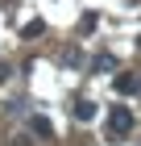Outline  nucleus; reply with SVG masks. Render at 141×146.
Returning <instances> with one entry per match:
<instances>
[{
	"label": "nucleus",
	"mask_w": 141,
	"mask_h": 146,
	"mask_svg": "<svg viewBox=\"0 0 141 146\" xmlns=\"http://www.w3.org/2000/svg\"><path fill=\"white\" fill-rule=\"evenodd\" d=\"M133 129V113L125 109V104H112V113H108V138H125Z\"/></svg>",
	"instance_id": "f257e3e1"
},
{
	"label": "nucleus",
	"mask_w": 141,
	"mask_h": 146,
	"mask_svg": "<svg viewBox=\"0 0 141 146\" xmlns=\"http://www.w3.org/2000/svg\"><path fill=\"white\" fill-rule=\"evenodd\" d=\"M116 92H120V96H133V92H141V79L125 71V75H116Z\"/></svg>",
	"instance_id": "f03ea898"
},
{
	"label": "nucleus",
	"mask_w": 141,
	"mask_h": 146,
	"mask_svg": "<svg viewBox=\"0 0 141 146\" xmlns=\"http://www.w3.org/2000/svg\"><path fill=\"white\" fill-rule=\"evenodd\" d=\"M29 129H33V134H37V138H54V125L46 121L42 113H37V117H29Z\"/></svg>",
	"instance_id": "7ed1b4c3"
},
{
	"label": "nucleus",
	"mask_w": 141,
	"mask_h": 146,
	"mask_svg": "<svg viewBox=\"0 0 141 146\" xmlns=\"http://www.w3.org/2000/svg\"><path fill=\"white\" fill-rule=\"evenodd\" d=\"M71 113H75V121H91V117H96V104H91V100H79Z\"/></svg>",
	"instance_id": "20e7f679"
},
{
	"label": "nucleus",
	"mask_w": 141,
	"mask_h": 146,
	"mask_svg": "<svg viewBox=\"0 0 141 146\" xmlns=\"http://www.w3.org/2000/svg\"><path fill=\"white\" fill-rule=\"evenodd\" d=\"M91 67H96V71H112V67H116V58L104 50V54H96V58H91Z\"/></svg>",
	"instance_id": "39448f33"
},
{
	"label": "nucleus",
	"mask_w": 141,
	"mask_h": 146,
	"mask_svg": "<svg viewBox=\"0 0 141 146\" xmlns=\"http://www.w3.org/2000/svg\"><path fill=\"white\" fill-rule=\"evenodd\" d=\"M42 29H46V21H29V25H25V29H21V38H37V34H42Z\"/></svg>",
	"instance_id": "423d86ee"
},
{
	"label": "nucleus",
	"mask_w": 141,
	"mask_h": 146,
	"mask_svg": "<svg viewBox=\"0 0 141 146\" xmlns=\"http://www.w3.org/2000/svg\"><path fill=\"white\" fill-rule=\"evenodd\" d=\"M4 79H9V63H0V84H4Z\"/></svg>",
	"instance_id": "0eeeda50"
}]
</instances>
